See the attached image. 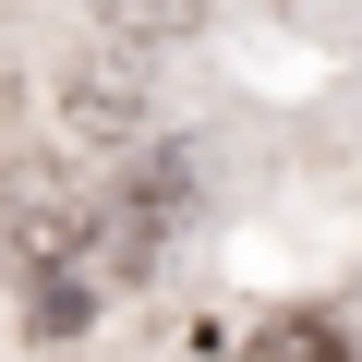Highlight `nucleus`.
<instances>
[{
    "label": "nucleus",
    "instance_id": "1",
    "mask_svg": "<svg viewBox=\"0 0 362 362\" xmlns=\"http://www.w3.org/2000/svg\"><path fill=\"white\" fill-rule=\"evenodd\" d=\"M266 350H338V326H326V314H278V326H266Z\"/></svg>",
    "mask_w": 362,
    "mask_h": 362
}]
</instances>
